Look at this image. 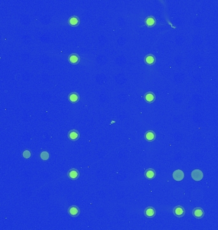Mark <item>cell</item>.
Masks as SVG:
<instances>
[{"label":"cell","mask_w":218,"mask_h":230,"mask_svg":"<svg viewBox=\"0 0 218 230\" xmlns=\"http://www.w3.org/2000/svg\"><path fill=\"white\" fill-rule=\"evenodd\" d=\"M79 176H80L79 171H78L77 169H75V168L70 169V170L68 171V176L69 177L70 179L73 180H77V178H78Z\"/></svg>","instance_id":"6"},{"label":"cell","mask_w":218,"mask_h":230,"mask_svg":"<svg viewBox=\"0 0 218 230\" xmlns=\"http://www.w3.org/2000/svg\"><path fill=\"white\" fill-rule=\"evenodd\" d=\"M68 137L72 141H76L80 137V134L77 131L72 130L68 133Z\"/></svg>","instance_id":"10"},{"label":"cell","mask_w":218,"mask_h":230,"mask_svg":"<svg viewBox=\"0 0 218 230\" xmlns=\"http://www.w3.org/2000/svg\"><path fill=\"white\" fill-rule=\"evenodd\" d=\"M156 213V210L153 207H147L145 210H144V214L148 218H153L155 216Z\"/></svg>","instance_id":"8"},{"label":"cell","mask_w":218,"mask_h":230,"mask_svg":"<svg viewBox=\"0 0 218 230\" xmlns=\"http://www.w3.org/2000/svg\"><path fill=\"white\" fill-rule=\"evenodd\" d=\"M156 137V134L153 131H149L145 134V138L148 141H153Z\"/></svg>","instance_id":"12"},{"label":"cell","mask_w":218,"mask_h":230,"mask_svg":"<svg viewBox=\"0 0 218 230\" xmlns=\"http://www.w3.org/2000/svg\"><path fill=\"white\" fill-rule=\"evenodd\" d=\"M191 178L196 182L202 180L204 178V173L200 170H195L191 172Z\"/></svg>","instance_id":"1"},{"label":"cell","mask_w":218,"mask_h":230,"mask_svg":"<svg viewBox=\"0 0 218 230\" xmlns=\"http://www.w3.org/2000/svg\"><path fill=\"white\" fill-rule=\"evenodd\" d=\"M144 175L146 178L149 180L154 179L156 176V172L153 168H148L145 171Z\"/></svg>","instance_id":"7"},{"label":"cell","mask_w":218,"mask_h":230,"mask_svg":"<svg viewBox=\"0 0 218 230\" xmlns=\"http://www.w3.org/2000/svg\"><path fill=\"white\" fill-rule=\"evenodd\" d=\"M68 212L71 216L75 217H77L79 215L80 211V208H78L77 206L73 205V206H71V207L68 208Z\"/></svg>","instance_id":"5"},{"label":"cell","mask_w":218,"mask_h":230,"mask_svg":"<svg viewBox=\"0 0 218 230\" xmlns=\"http://www.w3.org/2000/svg\"><path fill=\"white\" fill-rule=\"evenodd\" d=\"M193 215L196 219H202L204 216V211L201 207H196L192 211Z\"/></svg>","instance_id":"4"},{"label":"cell","mask_w":218,"mask_h":230,"mask_svg":"<svg viewBox=\"0 0 218 230\" xmlns=\"http://www.w3.org/2000/svg\"><path fill=\"white\" fill-rule=\"evenodd\" d=\"M146 24L149 27H152V26H153L156 24V19H154V17L152 16L147 17L146 19Z\"/></svg>","instance_id":"15"},{"label":"cell","mask_w":218,"mask_h":230,"mask_svg":"<svg viewBox=\"0 0 218 230\" xmlns=\"http://www.w3.org/2000/svg\"><path fill=\"white\" fill-rule=\"evenodd\" d=\"M22 155H23V157H24L25 158H29L31 157V153H30V151H29L28 150H24V151L23 152Z\"/></svg>","instance_id":"18"},{"label":"cell","mask_w":218,"mask_h":230,"mask_svg":"<svg viewBox=\"0 0 218 230\" xmlns=\"http://www.w3.org/2000/svg\"><path fill=\"white\" fill-rule=\"evenodd\" d=\"M185 210L182 206H176L173 209V213L175 216L177 217H182L185 215Z\"/></svg>","instance_id":"2"},{"label":"cell","mask_w":218,"mask_h":230,"mask_svg":"<svg viewBox=\"0 0 218 230\" xmlns=\"http://www.w3.org/2000/svg\"><path fill=\"white\" fill-rule=\"evenodd\" d=\"M144 99L148 103H153L156 100V96L155 94L152 91H149L146 93L144 95Z\"/></svg>","instance_id":"9"},{"label":"cell","mask_w":218,"mask_h":230,"mask_svg":"<svg viewBox=\"0 0 218 230\" xmlns=\"http://www.w3.org/2000/svg\"><path fill=\"white\" fill-rule=\"evenodd\" d=\"M40 157H41V159L43 160H48L49 158V153L47 152H45V151L41 152V154H40Z\"/></svg>","instance_id":"17"},{"label":"cell","mask_w":218,"mask_h":230,"mask_svg":"<svg viewBox=\"0 0 218 230\" xmlns=\"http://www.w3.org/2000/svg\"><path fill=\"white\" fill-rule=\"evenodd\" d=\"M145 62L148 65H153L156 62V58L153 55L149 54L145 58Z\"/></svg>","instance_id":"14"},{"label":"cell","mask_w":218,"mask_h":230,"mask_svg":"<svg viewBox=\"0 0 218 230\" xmlns=\"http://www.w3.org/2000/svg\"><path fill=\"white\" fill-rule=\"evenodd\" d=\"M80 23L79 19L76 16H73L72 17H70V19H69V24L72 26H77Z\"/></svg>","instance_id":"16"},{"label":"cell","mask_w":218,"mask_h":230,"mask_svg":"<svg viewBox=\"0 0 218 230\" xmlns=\"http://www.w3.org/2000/svg\"><path fill=\"white\" fill-rule=\"evenodd\" d=\"M69 61L72 64H77V63L79 62L80 61V57L77 54H72L69 56Z\"/></svg>","instance_id":"13"},{"label":"cell","mask_w":218,"mask_h":230,"mask_svg":"<svg viewBox=\"0 0 218 230\" xmlns=\"http://www.w3.org/2000/svg\"><path fill=\"white\" fill-rule=\"evenodd\" d=\"M79 99H80L79 95L77 93H76V92H72V93H71L69 95V96H68V100L72 103L77 102L78 100H79Z\"/></svg>","instance_id":"11"},{"label":"cell","mask_w":218,"mask_h":230,"mask_svg":"<svg viewBox=\"0 0 218 230\" xmlns=\"http://www.w3.org/2000/svg\"><path fill=\"white\" fill-rule=\"evenodd\" d=\"M172 176L175 181L180 182L184 178V172L182 170H177L174 171V173L172 174Z\"/></svg>","instance_id":"3"}]
</instances>
